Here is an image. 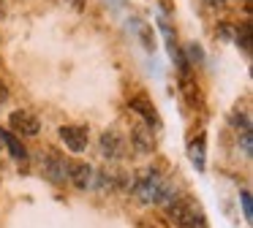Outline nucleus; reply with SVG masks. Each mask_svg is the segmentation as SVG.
Listing matches in <instances>:
<instances>
[{
    "mask_svg": "<svg viewBox=\"0 0 253 228\" xmlns=\"http://www.w3.org/2000/svg\"><path fill=\"white\" fill-rule=\"evenodd\" d=\"M133 193H136V198L144 201V204H171V201H174V190H171L153 168H147V171L136 179Z\"/></svg>",
    "mask_w": 253,
    "mask_h": 228,
    "instance_id": "1",
    "label": "nucleus"
},
{
    "mask_svg": "<svg viewBox=\"0 0 253 228\" xmlns=\"http://www.w3.org/2000/svg\"><path fill=\"white\" fill-rule=\"evenodd\" d=\"M169 220L174 223L177 228H199L204 226V215L202 206L191 198H174L169 204Z\"/></svg>",
    "mask_w": 253,
    "mask_h": 228,
    "instance_id": "2",
    "label": "nucleus"
},
{
    "mask_svg": "<svg viewBox=\"0 0 253 228\" xmlns=\"http://www.w3.org/2000/svg\"><path fill=\"white\" fill-rule=\"evenodd\" d=\"M60 139L66 141V147L71 152H84L87 150V128H82V125H63Z\"/></svg>",
    "mask_w": 253,
    "mask_h": 228,
    "instance_id": "3",
    "label": "nucleus"
},
{
    "mask_svg": "<svg viewBox=\"0 0 253 228\" xmlns=\"http://www.w3.org/2000/svg\"><path fill=\"white\" fill-rule=\"evenodd\" d=\"M8 125H11L14 133H19V136H39V128H41V122L30 112H14L11 117H8Z\"/></svg>",
    "mask_w": 253,
    "mask_h": 228,
    "instance_id": "4",
    "label": "nucleus"
},
{
    "mask_svg": "<svg viewBox=\"0 0 253 228\" xmlns=\"http://www.w3.org/2000/svg\"><path fill=\"white\" fill-rule=\"evenodd\" d=\"M93 177H95L93 166H87V163H68V179H71L79 190L93 188Z\"/></svg>",
    "mask_w": 253,
    "mask_h": 228,
    "instance_id": "5",
    "label": "nucleus"
},
{
    "mask_svg": "<svg viewBox=\"0 0 253 228\" xmlns=\"http://www.w3.org/2000/svg\"><path fill=\"white\" fill-rule=\"evenodd\" d=\"M101 152H104L109 160L123 157V152H126V141H123V136L117 133V130H106V133L101 136Z\"/></svg>",
    "mask_w": 253,
    "mask_h": 228,
    "instance_id": "6",
    "label": "nucleus"
},
{
    "mask_svg": "<svg viewBox=\"0 0 253 228\" xmlns=\"http://www.w3.org/2000/svg\"><path fill=\"white\" fill-rule=\"evenodd\" d=\"M44 174H46V179H49V182L63 185L68 179V163L63 160V157H57V155H49L44 160Z\"/></svg>",
    "mask_w": 253,
    "mask_h": 228,
    "instance_id": "7",
    "label": "nucleus"
},
{
    "mask_svg": "<svg viewBox=\"0 0 253 228\" xmlns=\"http://www.w3.org/2000/svg\"><path fill=\"white\" fill-rule=\"evenodd\" d=\"M131 109H133L136 114H142L147 125H153V128H158V125H161V119H158V114H155L153 103H150L144 95H133V98H131Z\"/></svg>",
    "mask_w": 253,
    "mask_h": 228,
    "instance_id": "8",
    "label": "nucleus"
},
{
    "mask_svg": "<svg viewBox=\"0 0 253 228\" xmlns=\"http://www.w3.org/2000/svg\"><path fill=\"white\" fill-rule=\"evenodd\" d=\"M131 141L139 152H150L153 150V130L147 125H133L131 128Z\"/></svg>",
    "mask_w": 253,
    "mask_h": 228,
    "instance_id": "9",
    "label": "nucleus"
},
{
    "mask_svg": "<svg viewBox=\"0 0 253 228\" xmlns=\"http://www.w3.org/2000/svg\"><path fill=\"white\" fill-rule=\"evenodd\" d=\"M0 141L6 144V150L11 152V157H14V160H25V157H28V152H25L22 141H19L14 133H8V130H3V128H0Z\"/></svg>",
    "mask_w": 253,
    "mask_h": 228,
    "instance_id": "10",
    "label": "nucleus"
},
{
    "mask_svg": "<svg viewBox=\"0 0 253 228\" xmlns=\"http://www.w3.org/2000/svg\"><path fill=\"white\" fill-rule=\"evenodd\" d=\"M188 155H191L196 171H204V133H199L196 139L191 141V150H188Z\"/></svg>",
    "mask_w": 253,
    "mask_h": 228,
    "instance_id": "11",
    "label": "nucleus"
},
{
    "mask_svg": "<svg viewBox=\"0 0 253 228\" xmlns=\"http://www.w3.org/2000/svg\"><path fill=\"white\" fill-rule=\"evenodd\" d=\"M237 43H240L245 52H251V22H245V25H242V30L237 33Z\"/></svg>",
    "mask_w": 253,
    "mask_h": 228,
    "instance_id": "12",
    "label": "nucleus"
},
{
    "mask_svg": "<svg viewBox=\"0 0 253 228\" xmlns=\"http://www.w3.org/2000/svg\"><path fill=\"white\" fill-rule=\"evenodd\" d=\"M240 201H242V215H245V220H253V204H251V193H248V190H242V193H240Z\"/></svg>",
    "mask_w": 253,
    "mask_h": 228,
    "instance_id": "13",
    "label": "nucleus"
},
{
    "mask_svg": "<svg viewBox=\"0 0 253 228\" xmlns=\"http://www.w3.org/2000/svg\"><path fill=\"white\" fill-rule=\"evenodd\" d=\"M240 147H242V155L245 157H251V147H253V141H251V128H245L242 130V136H240Z\"/></svg>",
    "mask_w": 253,
    "mask_h": 228,
    "instance_id": "14",
    "label": "nucleus"
},
{
    "mask_svg": "<svg viewBox=\"0 0 253 228\" xmlns=\"http://www.w3.org/2000/svg\"><path fill=\"white\" fill-rule=\"evenodd\" d=\"M188 57H191V63H202V60H204V52L196 46V43H191V46H188Z\"/></svg>",
    "mask_w": 253,
    "mask_h": 228,
    "instance_id": "15",
    "label": "nucleus"
},
{
    "mask_svg": "<svg viewBox=\"0 0 253 228\" xmlns=\"http://www.w3.org/2000/svg\"><path fill=\"white\" fill-rule=\"evenodd\" d=\"M6 101H8V87L3 84V81H0V106H3Z\"/></svg>",
    "mask_w": 253,
    "mask_h": 228,
    "instance_id": "16",
    "label": "nucleus"
},
{
    "mask_svg": "<svg viewBox=\"0 0 253 228\" xmlns=\"http://www.w3.org/2000/svg\"><path fill=\"white\" fill-rule=\"evenodd\" d=\"M210 3H215V5H218V3H223V0H210Z\"/></svg>",
    "mask_w": 253,
    "mask_h": 228,
    "instance_id": "17",
    "label": "nucleus"
},
{
    "mask_svg": "<svg viewBox=\"0 0 253 228\" xmlns=\"http://www.w3.org/2000/svg\"><path fill=\"white\" fill-rule=\"evenodd\" d=\"M0 144H3V141H0Z\"/></svg>",
    "mask_w": 253,
    "mask_h": 228,
    "instance_id": "18",
    "label": "nucleus"
}]
</instances>
